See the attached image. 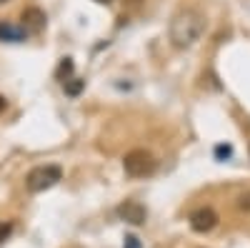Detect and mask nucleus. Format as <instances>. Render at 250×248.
Wrapping results in <instances>:
<instances>
[{
    "instance_id": "obj_1",
    "label": "nucleus",
    "mask_w": 250,
    "mask_h": 248,
    "mask_svg": "<svg viewBox=\"0 0 250 248\" xmlns=\"http://www.w3.org/2000/svg\"><path fill=\"white\" fill-rule=\"evenodd\" d=\"M205 33V18L195 10V8H180L173 18H170V28H168V38L173 48L178 50H188L193 48Z\"/></svg>"
},
{
    "instance_id": "obj_2",
    "label": "nucleus",
    "mask_w": 250,
    "mask_h": 248,
    "mask_svg": "<svg viewBox=\"0 0 250 248\" xmlns=\"http://www.w3.org/2000/svg\"><path fill=\"white\" fill-rule=\"evenodd\" d=\"M123 168L125 173H128L130 178H148L158 171V160L150 151H145V148H135L130 153H125L123 158Z\"/></svg>"
},
{
    "instance_id": "obj_3",
    "label": "nucleus",
    "mask_w": 250,
    "mask_h": 248,
    "mask_svg": "<svg viewBox=\"0 0 250 248\" xmlns=\"http://www.w3.org/2000/svg\"><path fill=\"white\" fill-rule=\"evenodd\" d=\"M60 178H62L60 165H38V168H33L25 176V188L30 193H43V191L53 188Z\"/></svg>"
},
{
    "instance_id": "obj_4",
    "label": "nucleus",
    "mask_w": 250,
    "mask_h": 248,
    "mask_svg": "<svg viewBox=\"0 0 250 248\" xmlns=\"http://www.w3.org/2000/svg\"><path fill=\"white\" fill-rule=\"evenodd\" d=\"M218 225V213L213 211V208H198V211H193V216H190V228L195 231V233H210L213 228Z\"/></svg>"
},
{
    "instance_id": "obj_5",
    "label": "nucleus",
    "mask_w": 250,
    "mask_h": 248,
    "mask_svg": "<svg viewBox=\"0 0 250 248\" xmlns=\"http://www.w3.org/2000/svg\"><path fill=\"white\" fill-rule=\"evenodd\" d=\"M118 216L125 221V223H133V225H143L145 218H148V211L145 205L138 203V201H125L118 205Z\"/></svg>"
},
{
    "instance_id": "obj_6",
    "label": "nucleus",
    "mask_w": 250,
    "mask_h": 248,
    "mask_svg": "<svg viewBox=\"0 0 250 248\" xmlns=\"http://www.w3.org/2000/svg\"><path fill=\"white\" fill-rule=\"evenodd\" d=\"M45 13L40 10V8H25L23 10V28L30 30V33H40L45 28Z\"/></svg>"
},
{
    "instance_id": "obj_7",
    "label": "nucleus",
    "mask_w": 250,
    "mask_h": 248,
    "mask_svg": "<svg viewBox=\"0 0 250 248\" xmlns=\"http://www.w3.org/2000/svg\"><path fill=\"white\" fill-rule=\"evenodd\" d=\"M25 28H15L10 23H0V40H10V43H23L25 40Z\"/></svg>"
},
{
    "instance_id": "obj_8",
    "label": "nucleus",
    "mask_w": 250,
    "mask_h": 248,
    "mask_svg": "<svg viewBox=\"0 0 250 248\" xmlns=\"http://www.w3.org/2000/svg\"><path fill=\"white\" fill-rule=\"evenodd\" d=\"M83 88H85V80H80V78H70V80H65V93L73 95V98L80 95Z\"/></svg>"
},
{
    "instance_id": "obj_9",
    "label": "nucleus",
    "mask_w": 250,
    "mask_h": 248,
    "mask_svg": "<svg viewBox=\"0 0 250 248\" xmlns=\"http://www.w3.org/2000/svg\"><path fill=\"white\" fill-rule=\"evenodd\" d=\"M70 73H73V60H70V58H62L60 66H58V80H62V83L70 80V78H68Z\"/></svg>"
},
{
    "instance_id": "obj_10",
    "label": "nucleus",
    "mask_w": 250,
    "mask_h": 248,
    "mask_svg": "<svg viewBox=\"0 0 250 248\" xmlns=\"http://www.w3.org/2000/svg\"><path fill=\"white\" fill-rule=\"evenodd\" d=\"M10 233H13V223H10V221H0V246L8 241Z\"/></svg>"
},
{
    "instance_id": "obj_11",
    "label": "nucleus",
    "mask_w": 250,
    "mask_h": 248,
    "mask_svg": "<svg viewBox=\"0 0 250 248\" xmlns=\"http://www.w3.org/2000/svg\"><path fill=\"white\" fill-rule=\"evenodd\" d=\"M125 248H140V241L135 236H125Z\"/></svg>"
},
{
    "instance_id": "obj_12",
    "label": "nucleus",
    "mask_w": 250,
    "mask_h": 248,
    "mask_svg": "<svg viewBox=\"0 0 250 248\" xmlns=\"http://www.w3.org/2000/svg\"><path fill=\"white\" fill-rule=\"evenodd\" d=\"M238 205L243 211H250V193H245V196H240V201H238Z\"/></svg>"
},
{
    "instance_id": "obj_13",
    "label": "nucleus",
    "mask_w": 250,
    "mask_h": 248,
    "mask_svg": "<svg viewBox=\"0 0 250 248\" xmlns=\"http://www.w3.org/2000/svg\"><path fill=\"white\" fill-rule=\"evenodd\" d=\"M215 156H218V158H223V156L228 158V156H230V146H218V148H215Z\"/></svg>"
},
{
    "instance_id": "obj_14",
    "label": "nucleus",
    "mask_w": 250,
    "mask_h": 248,
    "mask_svg": "<svg viewBox=\"0 0 250 248\" xmlns=\"http://www.w3.org/2000/svg\"><path fill=\"white\" fill-rule=\"evenodd\" d=\"M8 108V100H5V95H0V113H3Z\"/></svg>"
},
{
    "instance_id": "obj_15",
    "label": "nucleus",
    "mask_w": 250,
    "mask_h": 248,
    "mask_svg": "<svg viewBox=\"0 0 250 248\" xmlns=\"http://www.w3.org/2000/svg\"><path fill=\"white\" fill-rule=\"evenodd\" d=\"M125 3H128V8H138V5L143 3V0H125Z\"/></svg>"
},
{
    "instance_id": "obj_16",
    "label": "nucleus",
    "mask_w": 250,
    "mask_h": 248,
    "mask_svg": "<svg viewBox=\"0 0 250 248\" xmlns=\"http://www.w3.org/2000/svg\"><path fill=\"white\" fill-rule=\"evenodd\" d=\"M95 3H103V5H108V3H113V0H95Z\"/></svg>"
},
{
    "instance_id": "obj_17",
    "label": "nucleus",
    "mask_w": 250,
    "mask_h": 248,
    "mask_svg": "<svg viewBox=\"0 0 250 248\" xmlns=\"http://www.w3.org/2000/svg\"><path fill=\"white\" fill-rule=\"evenodd\" d=\"M3 3H10V0H0V5H3Z\"/></svg>"
}]
</instances>
